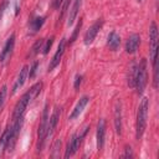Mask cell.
<instances>
[{"label": "cell", "instance_id": "20", "mask_svg": "<svg viewBox=\"0 0 159 159\" xmlns=\"http://www.w3.org/2000/svg\"><path fill=\"white\" fill-rule=\"evenodd\" d=\"M6 96H7V87L6 84H4L1 88H0V112L5 104V101H6Z\"/></svg>", "mask_w": 159, "mask_h": 159}, {"label": "cell", "instance_id": "17", "mask_svg": "<svg viewBox=\"0 0 159 159\" xmlns=\"http://www.w3.org/2000/svg\"><path fill=\"white\" fill-rule=\"evenodd\" d=\"M43 24H45V17L43 16H37V17L31 19L29 21V31H30V34H36L42 27Z\"/></svg>", "mask_w": 159, "mask_h": 159}, {"label": "cell", "instance_id": "18", "mask_svg": "<svg viewBox=\"0 0 159 159\" xmlns=\"http://www.w3.org/2000/svg\"><path fill=\"white\" fill-rule=\"evenodd\" d=\"M43 42H45V40L43 39H40V40H37L34 45H32V47L30 48V53H29V56H36L40 51H41V48H42V46H43Z\"/></svg>", "mask_w": 159, "mask_h": 159}, {"label": "cell", "instance_id": "13", "mask_svg": "<svg viewBox=\"0 0 159 159\" xmlns=\"http://www.w3.org/2000/svg\"><path fill=\"white\" fill-rule=\"evenodd\" d=\"M140 45V36L138 34H133L128 37L127 42H125V52L127 53H134L137 52L138 47Z\"/></svg>", "mask_w": 159, "mask_h": 159}, {"label": "cell", "instance_id": "21", "mask_svg": "<svg viewBox=\"0 0 159 159\" xmlns=\"http://www.w3.org/2000/svg\"><path fill=\"white\" fill-rule=\"evenodd\" d=\"M81 27H82V20L80 19V21H78L77 26H76V27H75V30H73V34H72V36L70 37V41H68V43H70V45L75 42V40H76V37H77V35H78V32H80Z\"/></svg>", "mask_w": 159, "mask_h": 159}, {"label": "cell", "instance_id": "10", "mask_svg": "<svg viewBox=\"0 0 159 159\" xmlns=\"http://www.w3.org/2000/svg\"><path fill=\"white\" fill-rule=\"evenodd\" d=\"M27 73H29V66H24L21 70H20V72H19V75H17V77H16V80H15V82H14V86H12V92H11V94H15L22 86H24V83H25V81H26V78H27Z\"/></svg>", "mask_w": 159, "mask_h": 159}, {"label": "cell", "instance_id": "27", "mask_svg": "<svg viewBox=\"0 0 159 159\" xmlns=\"http://www.w3.org/2000/svg\"><path fill=\"white\" fill-rule=\"evenodd\" d=\"M6 6H7V2H6V1H4V2L0 4V21H1V19H2V15H4L5 10H6Z\"/></svg>", "mask_w": 159, "mask_h": 159}, {"label": "cell", "instance_id": "2", "mask_svg": "<svg viewBox=\"0 0 159 159\" xmlns=\"http://www.w3.org/2000/svg\"><path fill=\"white\" fill-rule=\"evenodd\" d=\"M147 83H148V62L145 58H142L140 62L137 65V73L134 81V87L139 96L143 94Z\"/></svg>", "mask_w": 159, "mask_h": 159}, {"label": "cell", "instance_id": "3", "mask_svg": "<svg viewBox=\"0 0 159 159\" xmlns=\"http://www.w3.org/2000/svg\"><path fill=\"white\" fill-rule=\"evenodd\" d=\"M48 106L46 104L40 119V124H39V129H37V152H42L43 145H45V140L47 138V127H48Z\"/></svg>", "mask_w": 159, "mask_h": 159}, {"label": "cell", "instance_id": "12", "mask_svg": "<svg viewBox=\"0 0 159 159\" xmlns=\"http://www.w3.org/2000/svg\"><path fill=\"white\" fill-rule=\"evenodd\" d=\"M113 114H114V128H116V132H117L118 135H120L122 134V103H120L119 99L114 104Z\"/></svg>", "mask_w": 159, "mask_h": 159}, {"label": "cell", "instance_id": "24", "mask_svg": "<svg viewBox=\"0 0 159 159\" xmlns=\"http://www.w3.org/2000/svg\"><path fill=\"white\" fill-rule=\"evenodd\" d=\"M53 40H55V37L53 36H51V37H48L47 40H46V45L42 47V53L43 55H47L48 53V51H50V48H51V46H52V43H53Z\"/></svg>", "mask_w": 159, "mask_h": 159}, {"label": "cell", "instance_id": "25", "mask_svg": "<svg viewBox=\"0 0 159 159\" xmlns=\"http://www.w3.org/2000/svg\"><path fill=\"white\" fill-rule=\"evenodd\" d=\"M82 75H76V77H75V84H73V87H75V89L76 91H78V88H80V86H81V83H82Z\"/></svg>", "mask_w": 159, "mask_h": 159}, {"label": "cell", "instance_id": "28", "mask_svg": "<svg viewBox=\"0 0 159 159\" xmlns=\"http://www.w3.org/2000/svg\"><path fill=\"white\" fill-rule=\"evenodd\" d=\"M63 1H65V0H53V7H56V9L60 7V5H61Z\"/></svg>", "mask_w": 159, "mask_h": 159}, {"label": "cell", "instance_id": "29", "mask_svg": "<svg viewBox=\"0 0 159 159\" xmlns=\"http://www.w3.org/2000/svg\"><path fill=\"white\" fill-rule=\"evenodd\" d=\"M137 1H139V2H140V1H142V0H137Z\"/></svg>", "mask_w": 159, "mask_h": 159}, {"label": "cell", "instance_id": "11", "mask_svg": "<svg viewBox=\"0 0 159 159\" xmlns=\"http://www.w3.org/2000/svg\"><path fill=\"white\" fill-rule=\"evenodd\" d=\"M88 102H89V98H88L87 96H82V97L80 98V101L77 102V104L75 106V108L72 109L71 114L68 116V119H70V120H75L77 117H80V114L83 112V109H84V107L88 104Z\"/></svg>", "mask_w": 159, "mask_h": 159}, {"label": "cell", "instance_id": "9", "mask_svg": "<svg viewBox=\"0 0 159 159\" xmlns=\"http://www.w3.org/2000/svg\"><path fill=\"white\" fill-rule=\"evenodd\" d=\"M104 138H106V120L101 118L97 123V132H96V139H97V149L102 150L104 145Z\"/></svg>", "mask_w": 159, "mask_h": 159}, {"label": "cell", "instance_id": "19", "mask_svg": "<svg viewBox=\"0 0 159 159\" xmlns=\"http://www.w3.org/2000/svg\"><path fill=\"white\" fill-rule=\"evenodd\" d=\"M135 73H137V65L133 62L129 67V75H128V86L134 87V81H135Z\"/></svg>", "mask_w": 159, "mask_h": 159}, {"label": "cell", "instance_id": "16", "mask_svg": "<svg viewBox=\"0 0 159 159\" xmlns=\"http://www.w3.org/2000/svg\"><path fill=\"white\" fill-rule=\"evenodd\" d=\"M119 45H120V37H119V35L116 31L109 32V35L107 37V46H108V48L111 51H117L119 48Z\"/></svg>", "mask_w": 159, "mask_h": 159}, {"label": "cell", "instance_id": "15", "mask_svg": "<svg viewBox=\"0 0 159 159\" xmlns=\"http://www.w3.org/2000/svg\"><path fill=\"white\" fill-rule=\"evenodd\" d=\"M81 5H82V0H73L72 2V7L70 9V14H68V20H67V26H72L78 12H80V9H81Z\"/></svg>", "mask_w": 159, "mask_h": 159}, {"label": "cell", "instance_id": "23", "mask_svg": "<svg viewBox=\"0 0 159 159\" xmlns=\"http://www.w3.org/2000/svg\"><path fill=\"white\" fill-rule=\"evenodd\" d=\"M37 67H39V62H37V61H35V62L31 65V67H30V71H29V73H27V78L32 80V78L36 76V72H37Z\"/></svg>", "mask_w": 159, "mask_h": 159}, {"label": "cell", "instance_id": "22", "mask_svg": "<svg viewBox=\"0 0 159 159\" xmlns=\"http://www.w3.org/2000/svg\"><path fill=\"white\" fill-rule=\"evenodd\" d=\"M9 129H10V127H7L6 129H5V132L1 134V137H0V152L2 150V149H5V145H6V140H7V135H9Z\"/></svg>", "mask_w": 159, "mask_h": 159}, {"label": "cell", "instance_id": "4", "mask_svg": "<svg viewBox=\"0 0 159 159\" xmlns=\"http://www.w3.org/2000/svg\"><path fill=\"white\" fill-rule=\"evenodd\" d=\"M32 99H34V96H32V92L30 89L21 96V98L15 104V108H14V112H12V120H16V119L24 117V113H25L27 106L30 104V102Z\"/></svg>", "mask_w": 159, "mask_h": 159}, {"label": "cell", "instance_id": "8", "mask_svg": "<svg viewBox=\"0 0 159 159\" xmlns=\"http://www.w3.org/2000/svg\"><path fill=\"white\" fill-rule=\"evenodd\" d=\"M14 46H15V35L11 34L10 37L6 40L1 52H0V63H4L10 56H11V52L14 50Z\"/></svg>", "mask_w": 159, "mask_h": 159}, {"label": "cell", "instance_id": "1", "mask_svg": "<svg viewBox=\"0 0 159 159\" xmlns=\"http://www.w3.org/2000/svg\"><path fill=\"white\" fill-rule=\"evenodd\" d=\"M148 111H149V99L147 97L142 98L138 111H137V119H135V138L139 140L147 128V119H148Z\"/></svg>", "mask_w": 159, "mask_h": 159}, {"label": "cell", "instance_id": "26", "mask_svg": "<svg viewBox=\"0 0 159 159\" xmlns=\"http://www.w3.org/2000/svg\"><path fill=\"white\" fill-rule=\"evenodd\" d=\"M124 158H129V157H133V153H132V148L130 145H125V149H124V154H123Z\"/></svg>", "mask_w": 159, "mask_h": 159}, {"label": "cell", "instance_id": "6", "mask_svg": "<svg viewBox=\"0 0 159 159\" xmlns=\"http://www.w3.org/2000/svg\"><path fill=\"white\" fill-rule=\"evenodd\" d=\"M102 26H103V20L102 19H98L96 22H93L91 26H89V29L86 31V34H84V37H83V42H84V45H91L93 41H94V39H96V36L98 35V32H99V30L102 29Z\"/></svg>", "mask_w": 159, "mask_h": 159}, {"label": "cell", "instance_id": "14", "mask_svg": "<svg viewBox=\"0 0 159 159\" xmlns=\"http://www.w3.org/2000/svg\"><path fill=\"white\" fill-rule=\"evenodd\" d=\"M60 114H61V108H56L53 111V113L51 114V117L48 118V127H47V138L51 137L57 127L58 119H60Z\"/></svg>", "mask_w": 159, "mask_h": 159}, {"label": "cell", "instance_id": "7", "mask_svg": "<svg viewBox=\"0 0 159 159\" xmlns=\"http://www.w3.org/2000/svg\"><path fill=\"white\" fill-rule=\"evenodd\" d=\"M65 48H66V39H62L60 41V45H58V47H57V50H56V52H55V55H53L50 65H48V72L53 71L60 65L61 58H62V56L65 53Z\"/></svg>", "mask_w": 159, "mask_h": 159}, {"label": "cell", "instance_id": "5", "mask_svg": "<svg viewBox=\"0 0 159 159\" xmlns=\"http://www.w3.org/2000/svg\"><path fill=\"white\" fill-rule=\"evenodd\" d=\"M87 130H88V127H84L80 133H76V134L72 135L71 140L67 144V148H66V152H65V158H70L73 154H76V152L78 150V148H80V145L83 140V138L87 134Z\"/></svg>", "mask_w": 159, "mask_h": 159}]
</instances>
